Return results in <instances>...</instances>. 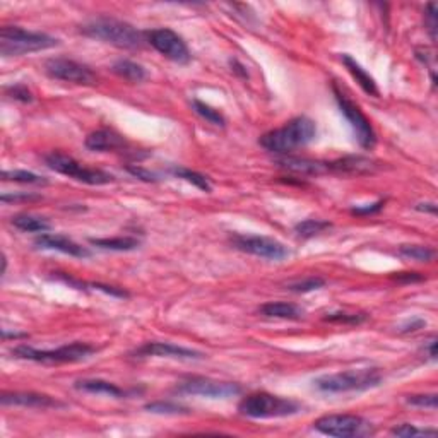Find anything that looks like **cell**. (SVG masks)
I'll return each instance as SVG.
<instances>
[{
	"mask_svg": "<svg viewBox=\"0 0 438 438\" xmlns=\"http://www.w3.org/2000/svg\"><path fill=\"white\" fill-rule=\"evenodd\" d=\"M315 134H317V127H315L314 120H310L308 117H296L283 125L281 129H276V131L262 135L259 142L269 153L288 154L314 141Z\"/></svg>",
	"mask_w": 438,
	"mask_h": 438,
	"instance_id": "6da1fadb",
	"label": "cell"
},
{
	"mask_svg": "<svg viewBox=\"0 0 438 438\" xmlns=\"http://www.w3.org/2000/svg\"><path fill=\"white\" fill-rule=\"evenodd\" d=\"M80 33L86 36L111 43L118 48H141L144 45L146 33L124 21L111 17H96L80 26Z\"/></svg>",
	"mask_w": 438,
	"mask_h": 438,
	"instance_id": "7a4b0ae2",
	"label": "cell"
},
{
	"mask_svg": "<svg viewBox=\"0 0 438 438\" xmlns=\"http://www.w3.org/2000/svg\"><path fill=\"white\" fill-rule=\"evenodd\" d=\"M382 373L377 368H358L339 373L322 375L314 380L315 388L325 394H342V392H360L380 385Z\"/></svg>",
	"mask_w": 438,
	"mask_h": 438,
	"instance_id": "3957f363",
	"label": "cell"
},
{
	"mask_svg": "<svg viewBox=\"0 0 438 438\" xmlns=\"http://www.w3.org/2000/svg\"><path fill=\"white\" fill-rule=\"evenodd\" d=\"M58 45L57 38L50 34L26 31L19 26H3L0 30V55L2 57H19L33 52L48 50Z\"/></svg>",
	"mask_w": 438,
	"mask_h": 438,
	"instance_id": "277c9868",
	"label": "cell"
},
{
	"mask_svg": "<svg viewBox=\"0 0 438 438\" xmlns=\"http://www.w3.org/2000/svg\"><path fill=\"white\" fill-rule=\"evenodd\" d=\"M301 409L293 399L279 397V395L267 394V392H257L241 399L238 404V411L241 416L254 419H267V418H286V416L296 415Z\"/></svg>",
	"mask_w": 438,
	"mask_h": 438,
	"instance_id": "5b68a950",
	"label": "cell"
},
{
	"mask_svg": "<svg viewBox=\"0 0 438 438\" xmlns=\"http://www.w3.org/2000/svg\"><path fill=\"white\" fill-rule=\"evenodd\" d=\"M96 353V348L87 342H72L61 346L58 349H34L31 346H17L12 355L21 360H30L36 363H76L89 358Z\"/></svg>",
	"mask_w": 438,
	"mask_h": 438,
	"instance_id": "8992f818",
	"label": "cell"
},
{
	"mask_svg": "<svg viewBox=\"0 0 438 438\" xmlns=\"http://www.w3.org/2000/svg\"><path fill=\"white\" fill-rule=\"evenodd\" d=\"M45 163L48 164V168H52L57 173L65 175V177L72 178V180L83 182L86 185H107L115 182L113 175L107 173L103 170H94V168H86L79 163V161L74 160L72 156H67L64 153H54L47 154L45 156Z\"/></svg>",
	"mask_w": 438,
	"mask_h": 438,
	"instance_id": "52a82bcc",
	"label": "cell"
},
{
	"mask_svg": "<svg viewBox=\"0 0 438 438\" xmlns=\"http://www.w3.org/2000/svg\"><path fill=\"white\" fill-rule=\"evenodd\" d=\"M314 428L317 432L329 437L338 438H351V437H365L371 433V425L365 418L356 415H327L318 418L314 423Z\"/></svg>",
	"mask_w": 438,
	"mask_h": 438,
	"instance_id": "ba28073f",
	"label": "cell"
},
{
	"mask_svg": "<svg viewBox=\"0 0 438 438\" xmlns=\"http://www.w3.org/2000/svg\"><path fill=\"white\" fill-rule=\"evenodd\" d=\"M332 89H334L336 100H338L339 108H341V113L344 115L346 120L351 125L353 132L356 135V141L360 142V146L363 149H371L377 144V134H375L373 127H371L370 120L365 117L362 110H360L358 105L355 101L349 100L342 91H339V87L336 84H332Z\"/></svg>",
	"mask_w": 438,
	"mask_h": 438,
	"instance_id": "9c48e42d",
	"label": "cell"
},
{
	"mask_svg": "<svg viewBox=\"0 0 438 438\" xmlns=\"http://www.w3.org/2000/svg\"><path fill=\"white\" fill-rule=\"evenodd\" d=\"M231 245L245 254L255 255V257L267 259V261H283L289 257V250L285 243L269 237H259V234H234L231 237Z\"/></svg>",
	"mask_w": 438,
	"mask_h": 438,
	"instance_id": "30bf717a",
	"label": "cell"
},
{
	"mask_svg": "<svg viewBox=\"0 0 438 438\" xmlns=\"http://www.w3.org/2000/svg\"><path fill=\"white\" fill-rule=\"evenodd\" d=\"M146 40L154 50L160 52L170 61L178 62V64H187L190 61V50H188L184 38L175 31L168 30V28L149 31V33H146Z\"/></svg>",
	"mask_w": 438,
	"mask_h": 438,
	"instance_id": "8fae6325",
	"label": "cell"
},
{
	"mask_svg": "<svg viewBox=\"0 0 438 438\" xmlns=\"http://www.w3.org/2000/svg\"><path fill=\"white\" fill-rule=\"evenodd\" d=\"M178 392L188 395H202L209 399H228L241 392L240 385L233 382H219L215 378L192 377L178 384Z\"/></svg>",
	"mask_w": 438,
	"mask_h": 438,
	"instance_id": "7c38bea8",
	"label": "cell"
},
{
	"mask_svg": "<svg viewBox=\"0 0 438 438\" xmlns=\"http://www.w3.org/2000/svg\"><path fill=\"white\" fill-rule=\"evenodd\" d=\"M45 72L54 79L83 84V86H93L98 80L96 74L87 65L79 64V62L71 61V58H50L45 64Z\"/></svg>",
	"mask_w": 438,
	"mask_h": 438,
	"instance_id": "4fadbf2b",
	"label": "cell"
},
{
	"mask_svg": "<svg viewBox=\"0 0 438 438\" xmlns=\"http://www.w3.org/2000/svg\"><path fill=\"white\" fill-rule=\"evenodd\" d=\"M0 402L3 406H21V408L31 409L64 408V402L57 401L52 395L38 394V392H2Z\"/></svg>",
	"mask_w": 438,
	"mask_h": 438,
	"instance_id": "5bb4252c",
	"label": "cell"
},
{
	"mask_svg": "<svg viewBox=\"0 0 438 438\" xmlns=\"http://www.w3.org/2000/svg\"><path fill=\"white\" fill-rule=\"evenodd\" d=\"M135 358L146 356H160V358H178V360H197L202 358V353L195 349L184 348V346L171 344V342H146L144 346L134 353Z\"/></svg>",
	"mask_w": 438,
	"mask_h": 438,
	"instance_id": "9a60e30c",
	"label": "cell"
},
{
	"mask_svg": "<svg viewBox=\"0 0 438 438\" xmlns=\"http://www.w3.org/2000/svg\"><path fill=\"white\" fill-rule=\"evenodd\" d=\"M34 245L38 248H43V250H55L62 252L65 255H71V257L77 259H86L89 257V250L84 248L83 245L76 243L65 234H55V233H41L40 237H36Z\"/></svg>",
	"mask_w": 438,
	"mask_h": 438,
	"instance_id": "2e32d148",
	"label": "cell"
},
{
	"mask_svg": "<svg viewBox=\"0 0 438 438\" xmlns=\"http://www.w3.org/2000/svg\"><path fill=\"white\" fill-rule=\"evenodd\" d=\"M84 144L89 151H98V153H108V151L124 149L127 146L125 139L117 134L111 129H100V131L91 132L86 138Z\"/></svg>",
	"mask_w": 438,
	"mask_h": 438,
	"instance_id": "e0dca14e",
	"label": "cell"
},
{
	"mask_svg": "<svg viewBox=\"0 0 438 438\" xmlns=\"http://www.w3.org/2000/svg\"><path fill=\"white\" fill-rule=\"evenodd\" d=\"M377 170L375 161L368 160L363 156H346L341 160H336L329 163V171H336V173H346V175H363V173H373Z\"/></svg>",
	"mask_w": 438,
	"mask_h": 438,
	"instance_id": "ac0fdd59",
	"label": "cell"
},
{
	"mask_svg": "<svg viewBox=\"0 0 438 438\" xmlns=\"http://www.w3.org/2000/svg\"><path fill=\"white\" fill-rule=\"evenodd\" d=\"M341 61H342V64L346 65V69H348L349 74H351V76L355 77L356 83H358L360 86H362V89L365 91L366 94H370V96H375V98L380 96V91H378L377 83H375L373 77H371L370 74H368L365 69H363L362 65H360L358 62H356L355 58L351 57V55L344 54L341 57Z\"/></svg>",
	"mask_w": 438,
	"mask_h": 438,
	"instance_id": "d6986e66",
	"label": "cell"
},
{
	"mask_svg": "<svg viewBox=\"0 0 438 438\" xmlns=\"http://www.w3.org/2000/svg\"><path fill=\"white\" fill-rule=\"evenodd\" d=\"M278 164L285 170L294 171L301 175H322L329 171V163H320V161L305 160V157H281Z\"/></svg>",
	"mask_w": 438,
	"mask_h": 438,
	"instance_id": "ffe728a7",
	"label": "cell"
},
{
	"mask_svg": "<svg viewBox=\"0 0 438 438\" xmlns=\"http://www.w3.org/2000/svg\"><path fill=\"white\" fill-rule=\"evenodd\" d=\"M76 388L83 392H89V394H105L110 397H125L127 392L122 391L115 384H110L107 380H100V378H84V380L76 382Z\"/></svg>",
	"mask_w": 438,
	"mask_h": 438,
	"instance_id": "44dd1931",
	"label": "cell"
},
{
	"mask_svg": "<svg viewBox=\"0 0 438 438\" xmlns=\"http://www.w3.org/2000/svg\"><path fill=\"white\" fill-rule=\"evenodd\" d=\"M261 314L271 318H300L303 315V310L293 303H286V301H269V303L262 305Z\"/></svg>",
	"mask_w": 438,
	"mask_h": 438,
	"instance_id": "7402d4cb",
	"label": "cell"
},
{
	"mask_svg": "<svg viewBox=\"0 0 438 438\" xmlns=\"http://www.w3.org/2000/svg\"><path fill=\"white\" fill-rule=\"evenodd\" d=\"M91 245L101 248V250L113 252H131L139 248V240L132 237H117V238H91Z\"/></svg>",
	"mask_w": 438,
	"mask_h": 438,
	"instance_id": "603a6c76",
	"label": "cell"
},
{
	"mask_svg": "<svg viewBox=\"0 0 438 438\" xmlns=\"http://www.w3.org/2000/svg\"><path fill=\"white\" fill-rule=\"evenodd\" d=\"M12 224L21 231H28V233H45L50 230V223L45 218L33 215H17L12 218Z\"/></svg>",
	"mask_w": 438,
	"mask_h": 438,
	"instance_id": "cb8c5ba5",
	"label": "cell"
},
{
	"mask_svg": "<svg viewBox=\"0 0 438 438\" xmlns=\"http://www.w3.org/2000/svg\"><path fill=\"white\" fill-rule=\"evenodd\" d=\"M113 72L117 76L124 77V79L131 80V83H141L146 79V71L142 65L135 64V62L127 61V58H122L113 64Z\"/></svg>",
	"mask_w": 438,
	"mask_h": 438,
	"instance_id": "d4e9b609",
	"label": "cell"
},
{
	"mask_svg": "<svg viewBox=\"0 0 438 438\" xmlns=\"http://www.w3.org/2000/svg\"><path fill=\"white\" fill-rule=\"evenodd\" d=\"M171 173H173L175 177H178V178H184V180H187L188 184L195 185V187L201 188L202 192H211L212 190L208 177L197 173V171H192V170H188V168H184V166H173L171 168Z\"/></svg>",
	"mask_w": 438,
	"mask_h": 438,
	"instance_id": "484cf974",
	"label": "cell"
},
{
	"mask_svg": "<svg viewBox=\"0 0 438 438\" xmlns=\"http://www.w3.org/2000/svg\"><path fill=\"white\" fill-rule=\"evenodd\" d=\"M2 180L3 182H16V184H28V185H47L48 182L43 177L36 173H31V171L24 170H6L2 171Z\"/></svg>",
	"mask_w": 438,
	"mask_h": 438,
	"instance_id": "4316f807",
	"label": "cell"
},
{
	"mask_svg": "<svg viewBox=\"0 0 438 438\" xmlns=\"http://www.w3.org/2000/svg\"><path fill=\"white\" fill-rule=\"evenodd\" d=\"M399 254L406 259H411V261L418 262H430L435 257V250L425 245H402L399 248Z\"/></svg>",
	"mask_w": 438,
	"mask_h": 438,
	"instance_id": "83f0119b",
	"label": "cell"
},
{
	"mask_svg": "<svg viewBox=\"0 0 438 438\" xmlns=\"http://www.w3.org/2000/svg\"><path fill=\"white\" fill-rule=\"evenodd\" d=\"M329 228H331V223H329V221L305 219L294 226V231H296L298 237L311 238V237H315V234H320L322 231L329 230Z\"/></svg>",
	"mask_w": 438,
	"mask_h": 438,
	"instance_id": "f1b7e54d",
	"label": "cell"
},
{
	"mask_svg": "<svg viewBox=\"0 0 438 438\" xmlns=\"http://www.w3.org/2000/svg\"><path fill=\"white\" fill-rule=\"evenodd\" d=\"M192 108H194V111L199 115V117H202L204 120H208L209 124L218 125V127H224V124H226V120H224V117L219 113L218 110H215V108L209 107V105L202 103V101L194 100L192 101Z\"/></svg>",
	"mask_w": 438,
	"mask_h": 438,
	"instance_id": "f546056e",
	"label": "cell"
},
{
	"mask_svg": "<svg viewBox=\"0 0 438 438\" xmlns=\"http://www.w3.org/2000/svg\"><path fill=\"white\" fill-rule=\"evenodd\" d=\"M391 433L394 437H404V438H413V437H435L437 430L433 428H416L415 425H409V423H402V425L394 426L391 430Z\"/></svg>",
	"mask_w": 438,
	"mask_h": 438,
	"instance_id": "4dcf8cb0",
	"label": "cell"
},
{
	"mask_svg": "<svg viewBox=\"0 0 438 438\" xmlns=\"http://www.w3.org/2000/svg\"><path fill=\"white\" fill-rule=\"evenodd\" d=\"M146 409L149 413H156V415H187L188 413V409L184 406L168 401L151 402V404H146Z\"/></svg>",
	"mask_w": 438,
	"mask_h": 438,
	"instance_id": "1f68e13d",
	"label": "cell"
},
{
	"mask_svg": "<svg viewBox=\"0 0 438 438\" xmlns=\"http://www.w3.org/2000/svg\"><path fill=\"white\" fill-rule=\"evenodd\" d=\"M324 320L336 322V324H362L366 320L365 314H348V311H332L324 317Z\"/></svg>",
	"mask_w": 438,
	"mask_h": 438,
	"instance_id": "d6a6232c",
	"label": "cell"
},
{
	"mask_svg": "<svg viewBox=\"0 0 438 438\" xmlns=\"http://www.w3.org/2000/svg\"><path fill=\"white\" fill-rule=\"evenodd\" d=\"M325 286V279L322 278H307L303 281L293 283V285L288 286L289 292L294 293H310L315 292V289H320Z\"/></svg>",
	"mask_w": 438,
	"mask_h": 438,
	"instance_id": "836d02e7",
	"label": "cell"
},
{
	"mask_svg": "<svg viewBox=\"0 0 438 438\" xmlns=\"http://www.w3.org/2000/svg\"><path fill=\"white\" fill-rule=\"evenodd\" d=\"M408 404L416 406V408H426V409H437V394H419V395H409Z\"/></svg>",
	"mask_w": 438,
	"mask_h": 438,
	"instance_id": "e575fe53",
	"label": "cell"
},
{
	"mask_svg": "<svg viewBox=\"0 0 438 438\" xmlns=\"http://www.w3.org/2000/svg\"><path fill=\"white\" fill-rule=\"evenodd\" d=\"M7 91H9L10 98H14L17 101H23V103H31L33 101V94H31V91L26 86H12Z\"/></svg>",
	"mask_w": 438,
	"mask_h": 438,
	"instance_id": "d590c367",
	"label": "cell"
},
{
	"mask_svg": "<svg viewBox=\"0 0 438 438\" xmlns=\"http://www.w3.org/2000/svg\"><path fill=\"white\" fill-rule=\"evenodd\" d=\"M127 171L134 177H138L139 180H144V182H157V175H154L153 171L146 170L142 166H135V164H129Z\"/></svg>",
	"mask_w": 438,
	"mask_h": 438,
	"instance_id": "8d00e7d4",
	"label": "cell"
},
{
	"mask_svg": "<svg viewBox=\"0 0 438 438\" xmlns=\"http://www.w3.org/2000/svg\"><path fill=\"white\" fill-rule=\"evenodd\" d=\"M385 201H377L373 204H366V206H358V208L353 209V215H358V216H368V215H377L384 209Z\"/></svg>",
	"mask_w": 438,
	"mask_h": 438,
	"instance_id": "74e56055",
	"label": "cell"
},
{
	"mask_svg": "<svg viewBox=\"0 0 438 438\" xmlns=\"http://www.w3.org/2000/svg\"><path fill=\"white\" fill-rule=\"evenodd\" d=\"M36 199H40V195H34V194H2V195H0V201H2V202L36 201Z\"/></svg>",
	"mask_w": 438,
	"mask_h": 438,
	"instance_id": "f35d334b",
	"label": "cell"
},
{
	"mask_svg": "<svg viewBox=\"0 0 438 438\" xmlns=\"http://www.w3.org/2000/svg\"><path fill=\"white\" fill-rule=\"evenodd\" d=\"M426 17H428V24H430V31H432V36L435 38V31H437V6L435 3H428V7H426Z\"/></svg>",
	"mask_w": 438,
	"mask_h": 438,
	"instance_id": "ab89813d",
	"label": "cell"
},
{
	"mask_svg": "<svg viewBox=\"0 0 438 438\" xmlns=\"http://www.w3.org/2000/svg\"><path fill=\"white\" fill-rule=\"evenodd\" d=\"M395 279L401 283H418L423 281V276H419L418 272H401V274L395 276Z\"/></svg>",
	"mask_w": 438,
	"mask_h": 438,
	"instance_id": "60d3db41",
	"label": "cell"
},
{
	"mask_svg": "<svg viewBox=\"0 0 438 438\" xmlns=\"http://www.w3.org/2000/svg\"><path fill=\"white\" fill-rule=\"evenodd\" d=\"M423 325H425V320H421V318H415V320L408 322L406 325H402L401 332H415L418 331V329H421Z\"/></svg>",
	"mask_w": 438,
	"mask_h": 438,
	"instance_id": "b9f144b4",
	"label": "cell"
},
{
	"mask_svg": "<svg viewBox=\"0 0 438 438\" xmlns=\"http://www.w3.org/2000/svg\"><path fill=\"white\" fill-rule=\"evenodd\" d=\"M426 351H428L430 358L432 360L437 358V339H432V341L428 342V346H426Z\"/></svg>",
	"mask_w": 438,
	"mask_h": 438,
	"instance_id": "7bdbcfd3",
	"label": "cell"
},
{
	"mask_svg": "<svg viewBox=\"0 0 438 438\" xmlns=\"http://www.w3.org/2000/svg\"><path fill=\"white\" fill-rule=\"evenodd\" d=\"M416 209L418 211H423V212H432V215H435L437 212V206L435 204H418L416 206Z\"/></svg>",
	"mask_w": 438,
	"mask_h": 438,
	"instance_id": "ee69618b",
	"label": "cell"
},
{
	"mask_svg": "<svg viewBox=\"0 0 438 438\" xmlns=\"http://www.w3.org/2000/svg\"><path fill=\"white\" fill-rule=\"evenodd\" d=\"M3 339H7V338H12V339H19V338H28V334H17V332H14V334H9V332L7 331H3Z\"/></svg>",
	"mask_w": 438,
	"mask_h": 438,
	"instance_id": "f6af8a7d",
	"label": "cell"
}]
</instances>
